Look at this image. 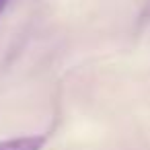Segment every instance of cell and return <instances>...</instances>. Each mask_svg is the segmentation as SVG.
I'll return each mask as SVG.
<instances>
[{
	"label": "cell",
	"instance_id": "cell-2",
	"mask_svg": "<svg viewBox=\"0 0 150 150\" xmlns=\"http://www.w3.org/2000/svg\"><path fill=\"white\" fill-rule=\"evenodd\" d=\"M6 2H8V0H0V13H2V11H4V6H6Z\"/></svg>",
	"mask_w": 150,
	"mask_h": 150
},
{
	"label": "cell",
	"instance_id": "cell-1",
	"mask_svg": "<svg viewBox=\"0 0 150 150\" xmlns=\"http://www.w3.org/2000/svg\"><path fill=\"white\" fill-rule=\"evenodd\" d=\"M45 142V136H21L0 142V150H41Z\"/></svg>",
	"mask_w": 150,
	"mask_h": 150
}]
</instances>
